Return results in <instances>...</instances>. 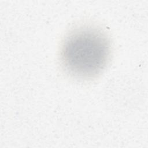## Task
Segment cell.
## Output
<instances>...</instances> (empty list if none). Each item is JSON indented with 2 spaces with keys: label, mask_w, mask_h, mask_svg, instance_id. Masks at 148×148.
<instances>
[{
  "label": "cell",
  "mask_w": 148,
  "mask_h": 148,
  "mask_svg": "<svg viewBox=\"0 0 148 148\" xmlns=\"http://www.w3.org/2000/svg\"><path fill=\"white\" fill-rule=\"evenodd\" d=\"M110 52L106 33L97 27L84 25L72 30L64 38L60 49L61 64L71 76L91 79L105 68Z\"/></svg>",
  "instance_id": "6da1fadb"
}]
</instances>
